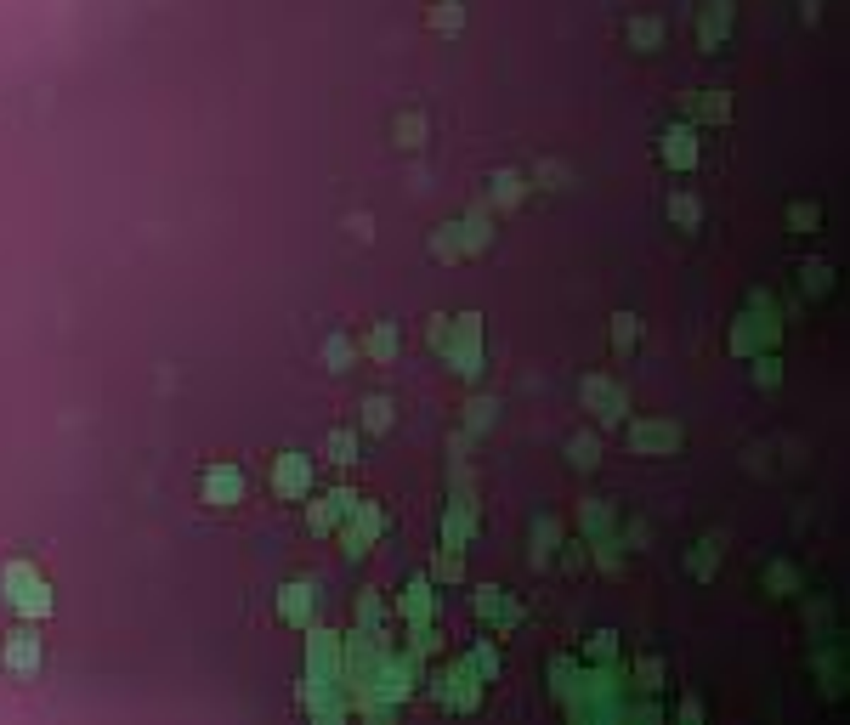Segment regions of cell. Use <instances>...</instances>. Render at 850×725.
<instances>
[{
  "mask_svg": "<svg viewBox=\"0 0 850 725\" xmlns=\"http://www.w3.org/2000/svg\"><path fill=\"white\" fill-rule=\"evenodd\" d=\"M205 493H210V504H233L239 499V471H210Z\"/></svg>",
  "mask_w": 850,
  "mask_h": 725,
  "instance_id": "obj_1",
  "label": "cell"
},
{
  "mask_svg": "<svg viewBox=\"0 0 850 725\" xmlns=\"http://www.w3.org/2000/svg\"><path fill=\"white\" fill-rule=\"evenodd\" d=\"M278 482H284L289 493H295V487L306 482V465H301V459H284V465H278Z\"/></svg>",
  "mask_w": 850,
  "mask_h": 725,
  "instance_id": "obj_2",
  "label": "cell"
}]
</instances>
